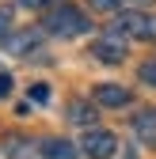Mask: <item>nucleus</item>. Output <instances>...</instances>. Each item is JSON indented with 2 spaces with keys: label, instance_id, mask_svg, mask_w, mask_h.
I'll return each instance as SVG.
<instances>
[{
  "label": "nucleus",
  "instance_id": "1",
  "mask_svg": "<svg viewBox=\"0 0 156 159\" xmlns=\"http://www.w3.org/2000/svg\"><path fill=\"white\" fill-rule=\"evenodd\" d=\"M91 23H88V15L80 8H72V4H61V8H53L46 15V34H57V38H76V34H88Z\"/></svg>",
  "mask_w": 156,
  "mask_h": 159
},
{
  "label": "nucleus",
  "instance_id": "2",
  "mask_svg": "<svg viewBox=\"0 0 156 159\" xmlns=\"http://www.w3.org/2000/svg\"><path fill=\"white\" fill-rule=\"evenodd\" d=\"M80 148H84L88 159H110L114 152H118V140H114V133H107V129H88Z\"/></svg>",
  "mask_w": 156,
  "mask_h": 159
},
{
  "label": "nucleus",
  "instance_id": "3",
  "mask_svg": "<svg viewBox=\"0 0 156 159\" xmlns=\"http://www.w3.org/2000/svg\"><path fill=\"white\" fill-rule=\"evenodd\" d=\"M91 53L99 57V61H107V65H118L126 57V42H122V34H103V38H95Z\"/></svg>",
  "mask_w": 156,
  "mask_h": 159
},
{
  "label": "nucleus",
  "instance_id": "4",
  "mask_svg": "<svg viewBox=\"0 0 156 159\" xmlns=\"http://www.w3.org/2000/svg\"><path fill=\"white\" fill-rule=\"evenodd\" d=\"M114 34L149 38V15H141V11H122L118 19H114Z\"/></svg>",
  "mask_w": 156,
  "mask_h": 159
},
{
  "label": "nucleus",
  "instance_id": "5",
  "mask_svg": "<svg viewBox=\"0 0 156 159\" xmlns=\"http://www.w3.org/2000/svg\"><path fill=\"white\" fill-rule=\"evenodd\" d=\"M133 136H137L141 144L156 148V106H145L137 117H133Z\"/></svg>",
  "mask_w": 156,
  "mask_h": 159
},
{
  "label": "nucleus",
  "instance_id": "6",
  "mask_svg": "<svg viewBox=\"0 0 156 159\" xmlns=\"http://www.w3.org/2000/svg\"><path fill=\"white\" fill-rule=\"evenodd\" d=\"M95 102H99V106H126L129 102V91L118 87V84H99V87H95Z\"/></svg>",
  "mask_w": 156,
  "mask_h": 159
},
{
  "label": "nucleus",
  "instance_id": "7",
  "mask_svg": "<svg viewBox=\"0 0 156 159\" xmlns=\"http://www.w3.org/2000/svg\"><path fill=\"white\" fill-rule=\"evenodd\" d=\"M42 155L46 159H76L80 152H76V144L61 140V136H50V140H42Z\"/></svg>",
  "mask_w": 156,
  "mask_h": 159
},
{
  "label": "nucleus",
  "instance_id": "8",
  "mask_svg": "<svg viewBox=\"0 0 156 159\" xmlns=\"http://www.w3.org/2000/svg\"><path fill=\"white\" fill-rule=\"evenodd\" d=\"M69 117H72L76 125H91V121H95V110H91L88 102H69Z\"/></svg>",
  "mask_w": 156,
  "mask_h": 159
},
{
  "label": "nucleus",
  "instance_id": "9",
  "mask_svg": "<svg viewBox=\"0 0 156 159\" xmlns=\"http://www.w3.org/2000/svg\"><path fill=\"white\" fill-rule=\"evenodd\" d=\"M38 38H42L38 30H27V34H19V38H12V42H8V49H12V53H27L31 46H38Z\"/></svg>",
  "mask_w": 156,
  "mask_h": 159
},
{
  "label": "nucleus",
  "instance_id": "10",
  "mask_svg": "<svg viewBox=\"0 0 156 159\" xmlns=\"http://www.w3.org/2000/svg\"><path fill=\"white\" fill-rule=\"evenodd\" d=\"M137 76H141V84H149V87H156V57H149V61L141 65V72H137Z\"/></svg>",
  "mask_w": 156,
  "mask_h": 159
},
{
  "label": "nucleus",
  "instance_id": "11",
  "mask_svg": "<svg viewBox=\"0 0 156 159\" xmlns=\"http://www.w3.org/2000/svg\"><path fill=\"white\" fill-rule=\"evenodd\" d=\"M88 4H91L95 11H118V4H122V0H88Z\"/></svg>",
  "mask_w": 156,
  "mask_h": 159
},
{
  "label": "nucleus",
  "instance_id": "12",
  "mask_svg": "<svg viewBox=\"0 0 156 159\" xmlns=\"http://www.w3.org/2000/svg\"><path fill=\"white\" fill-rule=\"evenodd\" d=\"M8 30H12V11H8V8H0V42L8 38Z\"/></svg>",
  "mask_w": 156,
  "mask_h": 159
},
{
  "label": "nucleus",
  "instance_id": "13",
  "mask_svg": "<svg viewBox=\"0 0 156 159\" xmlns=\"http://www.w3.org/2000/svg\"><path fill=\"white\" fill-rule=\"evenodd\" d=\"M31 98H34V102H46V98H50V87L46 84H34L31 87Z\"/></svg>",
  "mask_w": 156,
  "mask_h": 159
},
{
  "label": "nucleus",
  "instance_id": "14",
  "mask_svg": "<svg viewBox=\"0 0 156 159\" xmlns=\"http://www.w3.org/2000/svg\"><path fill=\"white\" fill-rule=\"evenodd\" d=\"M12 84H15V80H12L8 72H0V98H4V95H12Z\"/></svg>",
  "mask_w": 156,
  "mask_h": 159
},
{
  "label": "nucleus",
  "instance_id": "15",
  "mask_svg": "<svg viewBox=\"0 0 156 159\" xmlns=\"http://www.w3.org/2000/svg\"><path fill=\"white\" fill-rule=\"evenodd\" d=\"M23 8H42V4H50V0H19Z\"/></svg>",
  "mask_w": 156,
  "mask_h": 159
},
{
  "label": "nucleus",
  "instance_id": "16",
  "mask_svg": "<svg viewBox=\"0 0 156 159\" xmlns=\"http://www.w3.org/2000/svg\"><path fill=\"white\" fill-rule=\"evenodd\" d=\"M149 38H152V42H156V15L149 19Z\"/></svg>",
  "mask_w": 156,
  "mask_h": 159
},
{
  "label": "nucleus",
  "instance_id": "17",
  "mask_svg": "<svg viewBox=\"0 0 156 159\" xmlns=\"http://www.w3.org/2000/svg\"><path fill=\"white\" fill-rule=\"evenodd\" d=\"M133 4H152V0H133Z\"/></svg>",
  "mask_w": 156,
  "mask_h": 159
}]
</instances>
